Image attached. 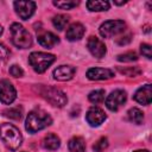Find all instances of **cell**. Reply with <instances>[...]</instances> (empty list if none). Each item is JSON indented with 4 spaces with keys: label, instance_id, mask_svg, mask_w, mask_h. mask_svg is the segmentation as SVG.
I'll use <instances>...</instances> for the list:
<instances>
[{
    "label": "cell",
    "instance_id": "6da1fadb",
    "mask_svg": "<svg viewBox=\"0 0 152 152\" xmlns=\"http://www.w3.org/2000/svg\"><path fill=\"white\" fill-rule=\"evenodd\" d=\"M52 124V118L49 113L42 109H34L27 114L25 121V128L28 133H36L50 126Z\"/></svg>",
    "mask_w": 152,
    "mask_h": 152
},
{
    "label": "cell",
    "instance_id": "7a4b0ae2",
    "mask_svg": "<svg viewBox=\"0 0 152 152\" xmlns=\"http://www.w3.org/2000/svg\"><path fill=\"white\" fill-rule=\"evenodd\" d=\"M0 138L5 146L12 151L19 148L23 142V135L14 125L12 124H1L0 125Z\"/></svg>",
    "mask_w": 152,
    "mask_h": 152
},
{
    "label": "cell",
    "instance_id": "3957f363",
    "mask_svg": "<svg viewBox=\"0 0 152 152\" xmlns=\"http://www.w3.org/2000/svg\"><path fill=\"white\" fill-rule=\"evenodd\" d=\"M37 91H38V94L43 99H45L48 102H50L55 107H63L68 102L66 95L61 89H57L55 87H49V86L39 84Z\"/></svg>",
    "mask_w": 152,
    "mask_h": 152
},
{
    "label": "cell",
    "instance_id": "277c9868",
    "mask_svg": "<svg viewBox=\"0 0 152 152\" xmlns=\"http://www.w3.org/2000/svg\"><path fill=\"white\" fill-rule=\"evenodd\" d=\"M12 34V43L20 49H27L32 45L31 33L19 23H13L10 27Z\"/></svg>",
    "mask_w": 152,
    "mask_h": 152
},
{
    "label": "cell",
    "instance_id": "5b68a950",
    "mask_svg": "<svg viewBox=\"0 0 152 152\" xmlns=\"http://www.w3.org/2000/svg\"><path fill=\"white\" fill-rule=\"evenodd\" d=\"M56 57L51 53H46V52H32L28 56V63L32 66V69L38 72V74H43L53 62H55Z\"/></svg>",
    "mask_w": 152,
    "mask_h": 152
},
{
    "label": "cell",
    "instance_id": "8992f818",
    "mask_svg": "<svg viewBox=\"0 0 152 152\" xmlns=\"http://www.w3.org/2000/svg\"><path fill=\"white\" fill-rule=\"evenodd\" d=\"M126 23L124 20H108L101 24L99 31L103 38H112L122 33L126 30Z\"/></svg>",
    "mask_w": 152,
    "mask_h": 152
},
{
    "label": "cell",
    "instance_id": "52a82bcc",
    "mask_svg": "<svg viewBox=\"0 0 152 152\" xmlns=\"http://www.w3.org/2000/svg\"><path fill=\"white\" fill-rule=\"evenodd\" d=\"M126 100H127L126 91L122 89H115L107 96L106 107L112 112H116L125 104Z\"/></svg>",
    "mask_w": 152,
    "mask_h": 152
},
{
    "label": "cell",
    "instance_id": "ba28073f",
    "mask_svg": "<svg viewBox=\"0 0 152 152\" xmlns=\"http://www.w3.org/2000/svg\"><path fill=\"white\" fill-rule=\"evenodd\" d=\"M17 99V90L14 86L6 78L0 80V101L5 104H11Z\"/></svg>",
    "mask_w": 152,
    "mask_h": 152
},
{
    "label": "cell",
    "instance_id": "9c48e42d",
    "mask_svg": "<svg viewBox=\"0 0 152 152\" xmlns=\"http://www.w3.org/2000/svg\"><path fill=\"white\" fill-rule=\"evenodd\" d=\"M13 6H14L17 14L23 20H27L28 18H31L36 11L34 1H14Z\"/></svg>",
    "mask_w": 152,
    "mask_h": 152
},
{
    "label": "cell",
    "instance_id": "30bf717a",
    "mask_svg": "<svg viewBox=\"0 0 152 152\" xmlns=\"http://www.w3.org/2000/svg\"><path fill=\"white\" fill-rule=\"evenodd\" d=\"M87 48H88L89 52H90L94 57H96V58H102V57H104V55H106V52H107V48H106L104 43H103L100 38H97V37H95V36H90V37L88 38Z\"/></svg>",
    "mask_w": 152,
    "mask_h": 152
},
{
    "label": "cell",
    "instance_id": "8fae6325",
    "mask_svg": "<svg viewBox=\"0 0 152 152\" xmlns=\"http://www.w3.org/2000/svg\"><path fill=\"white\" fill-rule=\"evenodd\" d=\"M107 119L106 113L100 108V107H91L89 108V110L86 114V120L87 122L91 126V127H97L100 126L102 122H104V120Z\"/></svg>",
    "mask_w": 152,
    "mask_h": 152
},
{
    "label": "cell",
    "instance_id": "7c38bea8",
    "mask_svg": "<svg viewBox=\"0 0 152 152\" xmlns=\"http://www.w3.org/2000/svg\"><path fill=\"white\" fill-rule=\"evenodd\" d=\"M76 72L75 66L71 65H59L53 70V78L57 81H69L74 77Z\"/></svg>",
    "mask_w": 152,
    "mask_h": 152
},
{
    "label": "cell",
    "instance_id": "4fadbf2b",
    "mask_svg": "<svg viewBox=\"0 0 152 152\" xmlns=\"http://www.w3.org/2000/svg\"><path fill=\"white\" fill-rule=\"evenodd\" d=\"M134 100L140 103V104H150L151 103V100H152V87L150 83L142 86L141 88H139L135 94H134Z\"/></svg>",
    "mask_w": 152,
    "mask_h": 152
},
{
    "label": "cell",
    "instance_id": "5bb4252c",
    "mask_svg": "<svg viewBox=\"0 0 152 152\" xmlns=\"http://www.w3.org/2000/svg\"><path fill=\"white\" fill-rule=\"evenodd\" d=\"M114 76V72L110 69L106 68H90L87 71V77L93 81H101V80H108Z\"/></svg>",
    "mask_w": 152,
    "mask_h": 152
},
{
    "label": "cell",
    "instance_id": "9a60e30c",
    "mask_svg": "<svg viewBox=\"0 0 152 152\" xmlns=\"http://www.w3.org/2000/svg\"><path fill=\"white\" fill-rule=\"evenodd\" d=\"M38 43L46 49H52L55 45H57L59 43V38L52 32L43 31V32L38 33Z\"/></svg>",
    "mask_w": 152,
    "mask_h": 152
},
{
    "label": "cell",
    "instance_id": "2e32d148",
    "mask_svg": "<svg viewBox=\"0 0 152 152\" xmlns=\"http://www.w3.org/2000/svg\"><path fill=\"white\" fill-rule=\"evenodd\" d=\"M84 31H86V28L81 23H74L68 27L65 37L70 42H76V40H80L83 37Z\"/></svg>",
    "mask_w": 152,
    "mask_h": 152
},
{
    "label": "cell",
    "instance_id": "e0dca14e",
    "mask_svg": "<svg viewBox=\"0 0 152 152\" xmlns=\"http://www.w3.org/2000/svg\"><path fill=\"white\" fill-rule=\"evenodd\" d=\"M43 146L44 148L46 150H50V151H55L57 150L59 146H61V139L53 134V133H49L44 137L43 139Z\"/></svg>",
    "mask_w": 152,
    "mask_h": 152
},
{
    "label": "cell",
    "instance_id": "ac0fdd59",
    "mask_svg": "<svg viewBox=\"0 0 152 152\" xmlns=\"http://www.w3.org/2000/svg\"><path fill=\"white\" fill-rule=\"evenodd\" d=\"M110 7V4L108 1H102V0H90L87 1V8L91 12H102V11H108Z\"/></svg>",
    "mask_w": 152,
    "mask_h": 152
},
{
    "label": "cell",
    "instance_id": "d6986e66",
    "mask_svg": "<svg viewBox=\"0 0 152 152\" xmlns=\"http://www.w3.org/2000/svg\"><path fill=\"white\" fill-rule=\"evenodd\" d=\"M68 147L70 152H84L86 151V142L81 137H74L69 140Z\"/></svg>",
    "mask_w": 152,
    "mask_h": 152
},
{
    "label": "cell",
    "instance_id": "ffe728a7",
    "mask_svg": "<svg viewBox=\"0 0 152 152\" xmlns=\"http://www.w3.org/2000/svg\"><path fill=\"white\" fill-rule=\"evenodd\" d=\"M127 116H128V120L133 124H137V125H140L142 124L144 121V113L137 108V107H133L131 108L128 112H127Z\"/></svg>",
    "mask_w": 152,
    "mask_h": 152
},
{
    "label": "cell",
    "instance_id": "44dd1931",
    "mask_svg": "<svg viewBox=\"0 0 152 152\" xmlns=\"http://www.w3.org/2000/svg\"><path fill=\"white\" fill-rule=\"evenodd\" d=\"M104 95H106L104 89H96V90H93L89 93L88 100L94 104H99L104 100Z\"/></svg>",
    "mask_w": 152,
    "mask_h": 152
},
{
    "label": "cell",
    "instance_id": "7402d4cb",
    "mask_svg": "<svg viewBox=\"0 0 152 152\" xmlns=\"http://www.w3.org/2000/svg\"><path fill=\"white\" fill-rule=\"evenodd\" d=\"M68 23H69V17L65 15V14H57V15H55L53 19H52V24H53V26H55L58 31L64 30V27L66 26Z\"/></svg>",
    "mask_w": 152,
    "mask_h": 152
},
{
    "label": "cell",
    "instance_id": "603a6c76",
    "mask_svg": "<svg viewBox=\"0 0 152 152\" xmlns=\"http://www.w3.org/2000/svg\"><path fill=\"white\" fill-rule=\"evenodd\" d=\"M2 114L6 116V118H10V119H13V120H20L21 118V114H23V109L19 108V107H13V108H7L2 112Z\"/></svg>",
    "mask_w": 152,
    "mask_h": 152
},
{
    "label": "cell",
    "instance_id": "cb8c5ba5",
    "mask_svg": "<svg viewBox=\"0 0 152 152\" xmlns=\"http://www.w3.org/2000/svg\"><path fill=\"white\" fill-rule=\"evenodd\" d=\"M80 4V1H74V0H68V1H53V5L61 10H71L76 7Z\"/></svg>",
    "mask_w": 152,
    "mask_h": 152
},
{
    "label": "cell",
    "instance_id": "d4e9b609",
    "mask_svg": "<svg viewBox=\"0 0 152 152\" xmlns=\"http://www.w3.org/2000/svg\"><path fill=\"white\" fill-rule=\"evenodd\" d=\"M108 145H109L108 139H107L106 137H102V138H100V139L93 145V150H94L95 152H103V151L108 147Z\"/></svg>",
    "mask_w": 152,
    "mask_h": 152
},
{
    "label": "cell",
    "instance_id": "484cf974",
    "mask_svg": "<svg viewBox=\"0 0 152 152\" xmlns=\"http://www.w3.org/2000/svg\"><path fill=\"white\" fill-rule=\"evenodd\" d=\"M116 59L119 62H133V61H137L138 59V55L134 51H128V52H125V53L119 55L116 57Z\"/></svg>",
    "mask_w": 152,
    "mask_h": 152
},
{
    "label": "cell",
    "instance_id": "4316f807",
    "mask_svg": "<svg viewBox=\"0 0 152 152\" xmlns=\"http://www.w3.org/2000/svg\"><path fill=\"white\" fill-rule=\"evenodd\" d=\"M140 51L142 53V56H145L147 59H151L152 58V49H151V45L144 43L140 45Z\"/></svg>",
    "mask_w": 152,
    "mask_h": 152
},
{
    "label": "cell",
    "instance_id": "83f0119b",
    "mask_svg": "<svg viewBox=\"0 0 152 152\" xmlns=\"http://www.w3.org/2000/svg\"><path fill=\"white\" fill-rule=\"evenodd\" d=\"M122 74H126V75H128V76H131V77H135V76H138L141 71H140V69L138 68V66H132V68H129V69H119Z\"/></svg>",
    "mask_w": 152,
    "mask_h": 152
},
{
    "label": "cell",
    "instance_id": "f1b7e54d",
    "mask_svg": "<svg viewBox=\"0 0 152 152\" xmlns=\"http://www.w3.org/2000/svg\"><path fill=\"white\" fill-rule=\"evenodd\" d=\"M10 74H11L13 77H21V76L24 75V71H23V69H21L19 65L13 64V65H11V68H10Z\"/></svg>",
    "mask_w": 152,
    "mask_h": 152
},
{
    "label": "cell",
    "instance_id": "f546056e",
    "mask_svg": "<svg viewBox=\"0 0 152 152\" xmlns=\"http://www.w3.org/2000/svg\"><path fill=\"white\" fill-rule=\"evenodd\" d=\"M10 50H8V48L5 45V44H2V43H0V59H2V61H6V59H8V57H10Z\"/></svg>",
    "mask_w": 152,
    "mask_h": 152
},
{
    "label": "cell",
    "instance_id": "4dcf8cb0",
    "mask_svg": "<svg viewBox=\"0 0 152 152\" xmlns=\"http://www.w3.org/2000/svg\"><path fill=\"white\" fill-rule=\"evenodd\" d=\"M129 42H131V34L124 36V37H121L120 39L116 40V43L120 44V45H125V44H127V43H129Z\"/></svg>",
    "mask_w": 152,
    "mask_h": 152
},
{
    "label": "cell",
    "instance_id": "1f68e13d",
    "mask_svg": "<svg viewBox=\"0 0 152 152\" xmlns=\"http://www.w3.org/2000/svg\"><path fill=\"white\" fill-rule=\"evenodd\" d=\"M114 4L115 5H124V4H126V1H114Z\"/></svg>",
    "mask_w": 152,
    "mask_h": 152
},
{
    "label": "cell",
    "instance_id": "d6a6232c",
    "mask_svg": "<svg viewBox=\"0 0 152 152\" xmlns=\"http://www.w3.org/2000/svg\"><path fill=\"white\" fill-rule=\"evenodd\" d=\"M133 152H150L148 150H137V151H133Z\"/></svg>",
    "mask_w": 152,
    "mask_h": 152
},
{
    "label": "cell",
    "instance_id": "836d02e7",
    "mask_svg": "<svg viewBox=\"0 0 152 152\" xmlns=\"http://www.w3.org/2000/svg\"><path fill=\"white\" fill-rule=\"evenodd\" d=\"M2 31H4V28H2V26H0V36L2 34Z\"/></svg>",
    "mask_w": 152,
    "mask_h": 152
}]
</instances>
